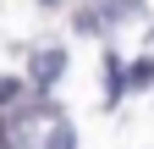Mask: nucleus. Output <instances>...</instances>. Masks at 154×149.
I'll use <instances>...</instances> for the list:
<instances>
[{"label": "nucleus", "instance_id": "7ed1b4c3", "mask_svg": "<svg viewBox=\"0 0 154 149\" xmlns=\"http://www.w3.org/2000/svg\"><path fill=\"white\" fill-rule=\"evenodd\" d=\"M132 83H154V55H149V61H138V66H132Z\"/></svg>", "mask_w": 154, "mask_h": 149}, {"label": "nucleus", "instance_id": "f03ea898", "mask_svg": "<svg viewBox=\"0 0 154 149\" xmlns=\"http://www.w3.org/2000/svg\"><path fill=\"white\" fill-rule=\"evenodd\" d=\"M17 94H22V83H17V78H6V72H0V105H6V100H17Z\"/></svg>", "mask_w": 154, "mask_h": 149}, {"label": "nucleus", "instance_id": "39448f33", "mask_svg": "<svg viewBox=\"0 0 154 149\" xmlns=\"http://www.w3.org/2000/svg\"><path fill=\"white\" fill-rule=\"evenodd\" d=\"M44 6H61V0H44Z\"/></svg>", "mask_w": 154, "mask_h": 149}, {"label": "nucleus", "instance_id": "f257e3e1", "mask_svg": "<svg viewBox=\"0 0 154 149\" xmlns=\"http://www.w3.org/2000/svg\"><path fill=\"white\" fill-rule=\"evenodd\" d=\"M66 72V50L61 44H44L33 50V88H55V78Z\"/></svg>", "mask_w": 154, "mask_h": 149}, {"label": "nucleus", "instance_id": "20e7f679", "mask_svg": "<svg viewBox=\"0 0 154 149\" xmlns=\"http://www.w3.org/2000/svg\"><path fill=\"white\" fill-rule=\"evenodd\" d=\"M50 149H72V133H66V127H55V133H50Z\"/></svg>", "mask_w": 154, "mask_h": 149}, {"label": "nucleus", "instance_id": "423d86ee", "mask_svg": "<svg viewBox=\"0 0 154 149\" xmlns=\"http://www.w3.org/2000/svg\"><path fill=\"white\" fill-rule=\"evenodd\" d=\"M0 144H6V127H0Z\"/></svg>", "mask_w": 154, "mask_h": 149}]
</instances>
